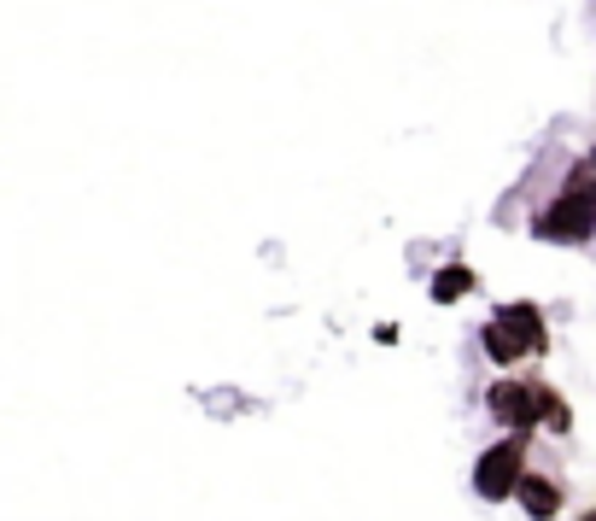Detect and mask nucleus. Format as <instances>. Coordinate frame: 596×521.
I'll list each match as a JSON object with an SVG mask.
<instances>
[{
    "mask_svg": "<svg viewBox=\"0 0 596 521\" xmlns=\"http://www.w3.org/2000/svg\"><path fill=\"white\" fill-rule=\"evenodd\" d=\"M468 288H474V270H468V264H445V270L433 276V299H439V305H456Z\"/></svg>",
    "mask_w": 596,
    "mask_h": 521,
    "instance_id": "5",
    "label": "nucleus"
},
{
    "mask_svg": "<svg viewBox=\"0 0 596 521\" xmlns=\"http://www.w3.org/2000/svg\"><path fill=\"white\" fill-rule=\"evenodd\" d=\"M521 433L515 440H503V445H491L486 458H480V468H474V486H480V498H509V493H521Z\"/></svg>",
    "mask_w": 596,
    "mask_h": 521,
    "instance_id": "2",
    "label": "nucleus"
},
{
    "mask_svg": "<svg viewBox=\"0 0 596 521\" xmlns=\"http://www.w3.org/2000/svg\"><path fill=\"white\" fill-rule=\"evenodd\" d=\"M486 351H491L498 363H515L521 351H526V340H521V334H515V328H509L503 316H498V323H486Z\"/></svg>",
    "mask_w": 596,
    "mask_h": 521,
    "instance_id": "6",
    "label": "nucleus"
},
{
    "mask_svg": "<svg viewBox=\"0 0 596 521\" xmlns=\"http://www.w3.org/2000/svg\"><path fill=\"white\" fill-rule=\"evenodd\" d=\"M538 405H544V422H550L556 433H568V422H573V416H568V405H561L556 393H544V386H538Z\"/></svg>",
    "mask_w": 596,
    "mask_h": 521,
    "instance_id": "9",
    "label": "nucleus"
},
{
    "mask_svg": "<svg viewBox=\"0 0 596 521\" xmlns=\"http://www.w3.org/2000/svg\"><path fill=\"white\" fill-rule=\"evenodd\" d=\"M585 521H596V516H585Z\"/></svg>",
    "mask_w": 596,
    "mask_h": 521,
    "instance_id": "10",
    "label": "nucleus"
},
{
    "mask_svg": "<svg viewBox=\"0 0 596 521\" xmlns=\"http://www.w3.org/2000/svg\"><path fill=\"white\" fill-rule=\"evenodd\" d=\"M491 416H498L503 428H515V433H526L544 416V405H538V386H521V381H498L491 386Z\"/></svg>",
    "mask_w": 596,
    "mask_h": 521,
    "instance_id": "3",
    "label": "nucleus"
},
{
    "mask_svg": "<svg viewBox=\"0 0 596 521\" xmlns=\"http://www.w3.org/2000/svg\"><path fill=\"white\" fill-rule=\"evenodd\" d=\"M538 234L544 241H568V246H579V241H591L596 234V199H579V194H561L550 211L538 217Z\"/></svg>",
    "mask_w": 596,
    "mask_h": 521,
    "instance_id": "1",
    "label": "nucleus"
},
{
    "mask_svg": "<svg viewBox=\"0 0 596 521\" xmlns=\"http://www.w3.org/2000/svg\"><path fill=\"white\" fill-rule=\"evenodd\" d=\"M498 316L526 340V351H544V328H538V311H533V305H503Z\"/></svg>",
    "mask_w": 596,
    "mask_h": 521,
    "instance_id": "7",
    "label": "nucleus"
},
{
    "mask_svg": "<svg viewBox=\"0 0 596 521\" xmlns=\"http://www.w3.org/2000/svg\"><path fill=\"white\" fill-rule=\"evenodd\" d=\"M568 194H579V199H596V159H579V164H573Z\"/></svg>",
    "mask_w": 596,
    "mask_h": 521,
    "instance_id": "8",
    "label": "nucleus"
},
{
    "mask_svg": "<svg viewBox=\"0 0 596 521\" xmlns=\"http://www.w3.org/2000/svg\"><path fill=\"white\" fill-rule=\"evenodd\" d=\"M521 503H526V516H533V521H550L561 510V486L544 481V475H526L521 481Z\"/></svg>",
    "mask_w": 596,
    "mask_h": 521,
    "instance_id": "4",
    "label": "nucleus"
}]
</instances>
